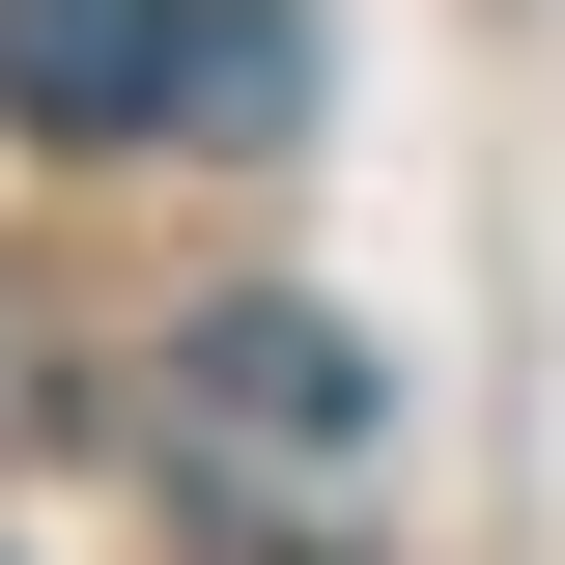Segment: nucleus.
<instances>
[{"label":"nucleus","instance_id":"1","mask_svg":"<svg viewBox=\"0 0 565 565\" xmlns=\"http://www.w3.org/2000/svg\"><path fill=\"white\" fill-rule=\"evenodd\" d=\"M367 452H396V396H367V340L311 311V282L170 311V367H141V481L199 509V537H255V565H367Z\"/></svg>","mask_w":565,"mask_h":565},{"label":"nucleus","instance_id":"2","mask_svg":"<svg viewBox=\"0 0 565 565\" xmlns=\"http://www.w3.org/2000/svg\"><path fill=\"white\" fill-rule=\"evenodd\" d=\"M199 85V0H0V114L29 141H141Z\"/></svg>","mask_w":565,"mask_h":565},{"label":"nucleus","instance_id":"3","mask_svg":"<svg viewBox=\"0 0 565 565\" xmlns=\"http://www.w3.org/2000/svg\"><path fill=\"white\" fill-rule=\"evenodd\" d=\"M282 57H311V0H199V85H170V114H226V141H282V114H311Z\"/></svg>","mask_w":565,"mask_h":565},{"label":"nucleus","instance_id":"4","mask_svg":"<svg viewBox=\"0 0 565 565\" xmlns=\"http://www.w3.org/2000/svg\"><path fill=\"white\" fill-rule=\"evenodd\" d=\"M0 424H29V340H0Z\"/></svg>","mask_w":565,"mask_h":565}]
</instances>
